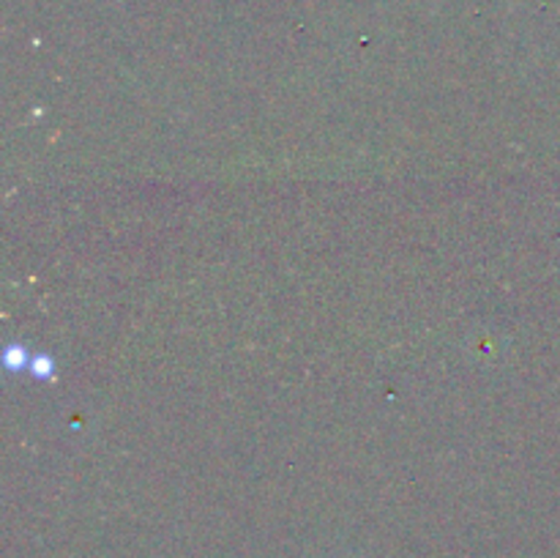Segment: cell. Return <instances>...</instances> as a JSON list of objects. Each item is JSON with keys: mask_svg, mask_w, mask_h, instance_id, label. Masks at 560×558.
I'll return each mask as SVG.
<instances>
[{"mask_svg": "<svg viewBox=\"0 0 560 558\" xmlns=\"http://www.w3.org/2000/svg\"><path fill=\"white\" fill-rule=\"evenodd\" d=\"M3 364L14 372V370H25V367H31V359H27V353L22 345H9L3 353Z\"/></svg>", "mask_w": 560, "mask_h": 558, "instance_id": "cell-1", "label": "cell"}, {"mask_svg": "<svg viewBox=\"0 0 560 558\" xmlns=\"http://www.w3.org/2000/svg\"><path fill=\"white\" fill-rule=\"evenodd\" d=\"M31 372L36 377H52V372H55V364H52V359H49V356H44V353H36L31 359Z\"/></svg>", "mask_w": 560, "mask_h": 558, "instance_id": "cell-2", "label": "cell"}]
</instances>
